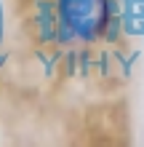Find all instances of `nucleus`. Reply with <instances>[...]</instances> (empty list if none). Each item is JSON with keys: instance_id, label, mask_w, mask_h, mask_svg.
Wrapping results in <instances>:
<instances>
[{"instance_id": "1", "label": "nucleus", "mask_w": 144, "mask_h": 147, "mask_svg": "<svg viewBox=\"0 0 144 147\" xmlns=\"http://www.w3.org/2000/svg\"><path fill=\"white\" fill-rule=\"evenodd\" d=\"M59 30L70 40L91 43L104 35L112 22V3L109 0H56Z\"/></svg>"}]
</instances>
